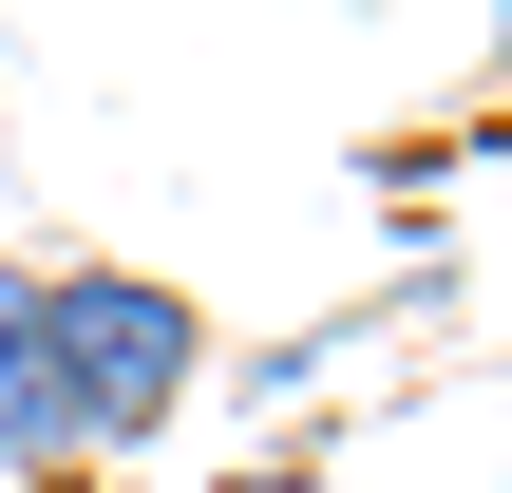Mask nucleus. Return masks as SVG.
I'll return each instance as SVG.
<instances>
[{"label":"nucleus","instance_id":"nucleus-5","mask_svg":"<svg viewBox=\"0 0 512 493\" xmlns=\"http://www.w3.org/2000/svg\"><path fill=\"white\" fill-rule=\"evenodd\" d=\"M494 76H512V19H494Z\"/></svg>","mask_w":512,"mask_h":493},{"label":"nucleus","instance_id":"nucleus-4","mask_svg":"<svg viewBox=\"0 0 512 493\" xmlns=\"http://www.w3.org/2000/svg\"><path fill=\"white\" fill-rule=\"evenodd\" d=\"M209 493H323V456H247V475H209Z\"/></svg>","mask_w":512,"mask_h":493},{"label":"nucleus","instance_id":"nucleus-1","mask_svg":"<svg viewBox=\"0 0 512 493\" xmlns=\"http://www.w3.org/2000/svg\"><path fill=\"white\" fill-rule=\"evenodd\" d=\"M38 361H57V418H76V475H95V456H152L209 399V304L171 266H38Z\"/></svg>","mask_w":512,"mask_h":493},{"label":"nucleus","instance_id":"nucleus-3","mask_svg":"<svg viewBox=\"0 0 512 493\" xmlns=\"http://www.w3.org/2000/svg\"><path fill=\"white\" fill-rule=\"evenodd\" d=\"M342 342H361V323H323V342H247V361H209V380H247V399L285 418V399H323V380H342Z\"/></svg>","mask_w":512,"mask_h":493},{"label":"nucleus","instance_id":"nucleus-2","mask_svg":"<svg viewBox=\"0 0 512 493\" xmlns=\"http://www.w3.org/2000/svg\"><path fill=\"white\" fill-rule=\"evenodd\" d=\"M0 493H95L76 418H57V361H38V266L19 247H0Z\"/></svg>","mask_w":512,"mask_h":493}]
</instances>
